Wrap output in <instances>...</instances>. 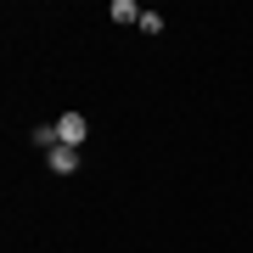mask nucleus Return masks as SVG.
<instances>
[{
	"label": "nucleus",
	"mask_w": 253,
	"mask_h": 253,
	"mask_svg": "<svg viewBox=\"0 0 253 253\" xmlns=\"http://www.w3.org/2000/svg\"><path fill=\"white\" fill-rule=\"evenodd\" d=\"M84 129H90V124H84V113H62V118H56V146H79Z\"/></svg>",
	"instance_id": "nucleus-1"
},
{
	"label": "nucleus",
	"mask_w": 253,
	"mask_h": 253,
	"mask_svg": "<svg viewBox=\"0 0 253 253\" xmlns=\"http://www.w3.org/2000/svg\"><path fill=\"white\" fill-rule=\"evenodd\" d=\"M45 169L51 174H73V169H79V146H51V152H45Z\"/></svg>",
	"instance_id": "nucleus-2"
},
{
	"label": "nucleus",
	"mask_w": 253,
	"mask_h": 253,
	"mask_svg": "<svg viewBox=\"0 0 253 253\" xmlns=\"http://www.w3.org/2000/svg\"><path fill=\"white\" fill-rule=\"evenodd\" d=\"M107 17H113V23H141V6H135V0H113Z\"/></svg>",
	"instance_id": "nucleus-3"
},
{
	"label": "nucleus",
	"mask_w": 253,
	"mask_h": 253,
	"mask_svg": "<svg viewBox=\"0 0 253 253\" xmlns=\"http://www.w3.org/2000/svg\"><path fill=\"white\" fill-rule=\"evenodd\" d=\"M135 28H141V34H158V28H163V17H158V11H141V23H135Z\"/></svg>",
	"instance_id": "nucleus-4"
}]
</instances>
